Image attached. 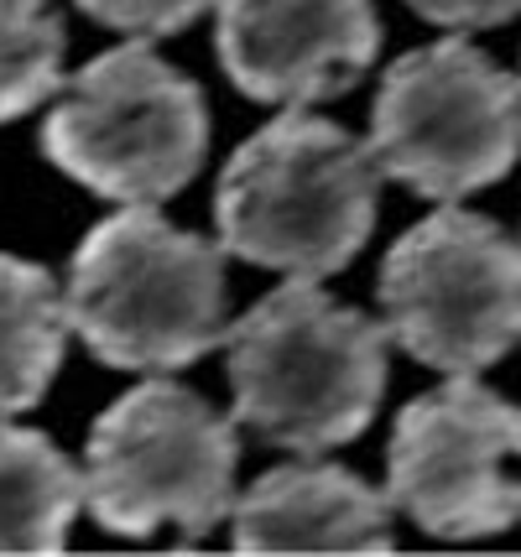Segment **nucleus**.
I'll use <instances>...</instances> for the list:
<instances>
[{"label": "nucleus", "mask_w": 521, "mask_h": 557, "mask_svg": "<svg viewBox=\"0 0 521 557\" xmlns=\"http://www.w3.org/2000/svg\"><path fill=\"white\" fill-rule=\"evenodd\" d=\"M392 329L293 276L224 334L235 422L261 443L323 454L371 428L386 391Z\"/></svg>", "instance_id": "nucleus-1"}, {"label": "nucleus", "mask_w": 521, "mask_h": 557, "mask_svg": "<svg viewBox=\"0 0 521 557\" xmlns=\"http://www.w3.org/2000/svg\"><path fill=\"white\" fill-rule=\"evenodd\" d=\"M381 162L371 141L313 110L261 125L220 172V245L250 267L287 276H334L371 240Z\"/></svg>", "instance_id": "nucleus-2"}, {"label": "nucleus", "mask_w": 521, "mask_h": 557, "mask_svg": "<svg viewBox=\"0 0 521 557\" xmlns=\"http://www.w3.org/2000/svg\"><path fill=\"white\" fill-rule=\"evenodd\" d=\"M224 245L177 230L157 203L95 224L69 267V318L110 370H183L224 339Z\"/></svg>", "instance_id": "nucleus-3"}, {"label": "nucleus", "mask_w": 521, "mask_h": 557, "mask_svg": "<svg viewBox=\"0 0 521 557\" xmlns=\"http://www.w3.org/2000/svg\"><path fill=\"white\" fill-rule=\"evenodd\" d=\"M235 422L177 381H141L95 422L84 454V506L115 536L177 527L203 542L235 516Z\"/></svg>", "instance_id": "nucleus-4"}, {"label": "nucleus", "mask_w": 521, "mask_h": 557, "mask_svg": "<svg viewBox=\"0 0 521 557\" xmlns=\"http://www.w3.org/2000/svg\"><path fill=\"white\" fill-rule=\"evenodd\" d=\"M42 151L89 194L115 203H168L209 151L203 89L147 42L100 52L69 78L42 125Z\"/></svg>", "instance_id": "nucleus-5"}, {"label": "nucleus", "mask_w": 521, "mask_h": 557, "mask_svg": "<svg viewBox=\"0 0 521 557\" xmlns=\"http://www.w3.org/2000/svg\"><path fill=\"white\" fill-rule=\"evenodd\" d=\"M371 151L433 203L480 194L521 157V78L464 37L401 52L375 89Z\"/></svg>", "instance_id": "nucleus-6"}, {"label": "nucleus", "mask_w": 521, "mask_h": 557, "mask_svg": "<svg viewBox=\"0 0 521 557\" xmlns=\"http://www.w3.org/2000/svg\"><path fill=\"white\" fill-rule=\"evenodd\" d=\"M381 313L412 360L474 375L521 344V245L448 203L386 250Z\"/></svg>", "instance_id": "nucleus-7"}, {"label": "nucleus", "mask_w": 521, "mask_h": 557, "mask_svg": "<svg viewBox=\"0 0 521 557\" xmlns=\"http://www.w3.org/2000/svg\"><path fill=\"white\" fill-rule=\"evenodd\" d=\"M506 459H521V407L454 375L401 407L386 500L444 542L500 536L521 521V480L506 474Z\"/></svg>", "instance_id": "nucleus-8"}, {"label": "nucleus", "mask_w": 521, "mask_h": 557, "mask_svg": "<svg viewBox=\"0 0 521 557\" xmlns=\"http://www.w3.org/2000/svg\"><path fill=\"white\" fill-rule=\"evenodd\" d=\"M214 48L246 99L308 110L375 63V0H220Z\"/></svg>", "instance_id": "nucleus-9"}, {"label": "nucleus", "mask_w": 521, "mask_h": 557, "mask_svg": "<svg viewBox=\"0 0 521 557\" xmlns=\"http://www.w3.org/2000/svg\"><path fill=\"white\" fill-rule=\"evenodd\" d=\"M392 510L339 463H282L235 500V553H392Z\"/></svg>", "instance_id": "nucleus-10"}, {"label": "nucleus", "mask_w": 521, "mask_h": 557, "mask_svg": "<svg viewBox=\"0 0 521 557\" xmlns=\"http://www.w3.org/2000/svg\"><path fill=\"white\" fill-rule=\"evenodd\" d=\"M69 334L74 318L52 271L0 250V417H22L48 396Z\"/></svg>", "instance_id": "nucleus-11"}, {"label": "nucleus", "mask_w": 521, "mask_h": 557, "mask_svg": "<svg viewBox=\"0 0 521 557\" xmlns=\"http://www.w3.org/2000/svg\"><path fill=\"white\" fill-rule=\"evenodd\" d=\"M84 474L58 443L0 417V553H63Z\"/></svg>", "instance_id": "nucleus-12"}, {"label": "nucleus", "mask_w": 521, "mask_h": 557, "mask_svg": "<svg viewBox=\"0 0 521 557\" xmlns=\"http://www.w3.org/2000/svg\"><path fill=\"white\" fill-rule=\"evenodd\" d=\"M63 78V22L48 0H0V125L37 110Z\"/></svg>", "instance_id": "nucleus-13"}, {"label": "nucleus", "mask_w": 521, "mask_h": 557, "mask_svg": "<svg viewBox=\"0 0 521 557\" xmlns=\"http://www.w3.org/2000/svg\"><path fill=\"white\" fill-rule=\"evenodd\" d=\"M95 22L115 26V32H136V37H173L188 22H199L209 5L220 0H78Z\"/></svg>", "instance_id": "nucleus-14"}, {"label": "nucleus", "mask_w": 521, "mask_h": 557, "mask_svg": "<svg viewBox=\"0 0 521 557\" xmlns=\"http://www.w3.org/2000/svg\"><path fill=\"white\" fill-rule=\"evenodd\" d=\"M407 5L438 26H500L521 11V0H407Z\"/></svg>", "instance_id": "nucleus-15"}]
</instances>
